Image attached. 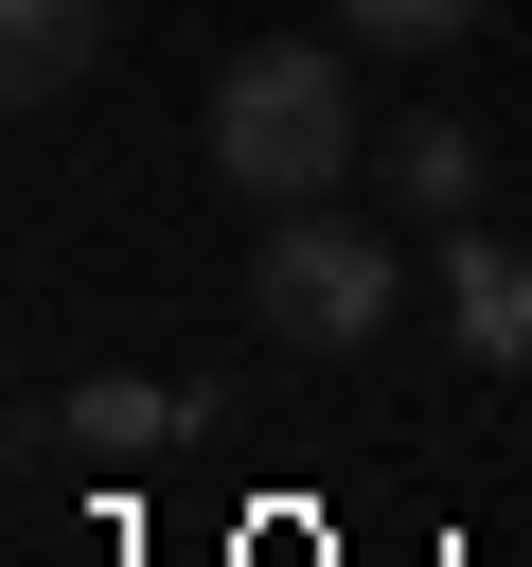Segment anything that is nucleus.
Returning <instances> with one entry per match:
<instances>
[{
  "label": "nucleus",
  "instance_id": "1",
  "mask_svg": "<svg viewBox=\"0 0 532 567\" xmlns=\"http://www.w3.org/2000/svg\"><path fill=\"white\" fill-rule=\"evenodd\" d=\"M355 159H372L355 35H248V53L213 71V177H231L248 213H319Z\"/></svg>",
  "mask_w": 532,
  "mask_h": 567
},
{
  "label": "nucleus",
  "instance_id": "2",
  "mask_svg": "<svg viewBox=\"0 0 532 567\" xmlns=\"http://www.w3.org/2000/svg\"><path fill=\"white\" fill-rule=\"evenodd\" d=\"M390 301H408L390 230H355L337 195H319V213H266V248H248V319H266L284 354H372Z\"/></svg>",
  "mask_w": 532,
  "mask_h": 567
},
{
  "label": "nucleus",
  "instance_id": "3",
  "mask_svg": "<svg viewBox=\"0 0 532 567\" xmlns=\"http://www.w3.org/2000/svg\"><path fill=\"white\" fill-rule=\"evenodd\" d=\"M443 337H461L479 372H514V354H532V248H497V230H443Z\"/></svg>",
  "mask_w": 532,
  "mask_h": 567
},
{
  "label": "nucleus",
  "instance_id": "4",
  "mask_svg": "<svg viewBox=\"0 0 532 567\" xmlns=\"http://www.w3.org/2000/svg\"><path fill=\"white\" fill-rule=\"evenodd\" d=\"M372 177H390V213H426V230H479V177H497V142L426 106V124H390V142H372Z\"/></svg>",
  "mask_w": 532,
  "mask_h": 567
},
{
  "label": "nucleus",
  "instance_id": "5",
  "mask_svg": "<svg viewBox=\"0 0 532 567\" xmlns=\"http://www.w3.org/2000/svg\"><path fill=\"white\" fill-rule=\"evenodd\" d=\"M53 443H71V461H160V443H195V390L89 372V390H53Z\"/></svg>",
  "mask_w": 532,
  "mask_h": 567
},
{
  "label": "nucleus",
  "instance_id": "6",
  "mask_svg": "<svg viewBox=\"0 0 532 567\" xmlns=\"http://www.w3.org/2000/svg\"><path fill=\"white\" fill-rule=\"evenodd\" d=\"M89 53H106V0H0V89L18 106L89 89Z\"/></svg>",
  "mask_w": 532,
  "mask_h": 567
},
{
  "label": "nucleus",
  "instance_id": "7",
  "mask_svg": "<svg viewBox=\"0 0 532 567\" xmlns=\"http://www.w3.org/2000/svg\"><path fill=\"white\" fill-rule=\"evenodd\" d=\"M337 35L355 53H443V35H479V0H337Z\"/></svg>",
  "mask_w": 532,
  "mask_h": 567
}]
</instances>
